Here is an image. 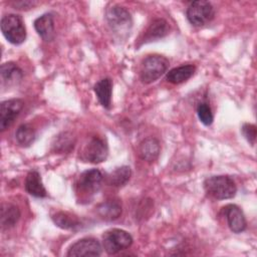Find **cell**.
I'll return each mask as SVG.
<instances>
[{"mask_svg": "<svg viewBox=\"0 0 257 257\" xmlns=\"http://www.w3.org/2000/svg\"><path fill=\"white\" fill-rule=\"evenodd\" d=\"M105 19L110 31L120 40L130 36L133 27L131 13L122 6L112 5L106 9Z\"/></svg>", "mask_w": 257, "mask_h": 257, "instance_id": "obj_1", "label": "cell"}, {"mask_svg": "<svg viewBox=\"0 0 257 257\" xmlns=\"http://www.w3.org/2000/svg\"><path fill=\"white\" fill-rule=\"evenodd\" d=\"M103 181V175L98 169H90L79 175L75 182V192L80 201L89 202L99 191Z\"/></svg>", "mask_w": 257, "mask_h": 257, "instance_id": "obj_2", "label": "cell"}, {"mask_svg": "<svg viewBox=\"0 0 257 257\" xmlns=\"http://www.w3.org/2000/svg\"><path fill=\"white\" fill-rule=\"evenodd\" d=\"M205 192L216 200L231 199L236 195L237 187L229 176L218 175L207 178L204 181Z\"/></svg>", "mask_w": 257, "mask_h": 257, "instance_id": "obj_3", "label": "cell"}, {"mask_svg": "<svg viewBox=\"0 0 257 257\" xmlns=\"http://www.w3.org/2000/svg\"><path fill=\"white\" fill-rule=\"evenodd\" d=\"M169 59L160 54L147 56L141 65L140 76L144 83H152L160 78L169 67Z\"/></svg>", "mask_w": 257, "mask_h": 257, "instance_id": "obj_4", "label": "cell"}, {"mask_svg": "<svg viewBox=\"0 0 257 257\" xmlns=\"http://www.w3.org/2000/svg\"><path fill=\"white\" fill-rule=\"evenodd\" d=\"M1 31L12 44L19 45L26 39V28L23 19L18 14H6L1 18Z\"/></svg>", "mask_w": 257, "mask_h": 257, "instance_id": "obj_5", "label": "cell"}, {"mask_svg": "<svg viewBox=\"0 0 257 257\" xmlns=\"http://www.w3.org/2000/svg\"><path fill=\"white\" fill-rule=\"evenodd\" d=\"M132 244V235L122 229L112 228L105 231L102 235V247L109 255H113L121 250L127 249Z\"/></svg>", "mask_w": 257, "mask_h": 257, "instance_id": "obj_6", "label": "cell"}, {"mask_svg": "<svg viewBox=\"0 0 257 257\" xmlns=\"http://www.w3.org/2000/svg\"><path fill=\"white\" fill-rule=\"evenodd\" d=\"M215 15L213 5L208 1H194L186 11V16L189 22L194 26H203L209 23Z\"/></svg>", "mask_w": 257, "mask_h": 257, "instance_id": "obj_7", "label": "cell"}, {"mask_svg": "<svg viewBox=\"0 0 257 257\" xmlns=\"http://www.w3.org/2000/svg\"><path fill=\"white\" fill-rule=\"evenodd\" d=\"M108 155V148L106 143L97 137L91 138L80 151V158L84 162L99 164L106 160Z\"/></svg>", "mask_w": 257, "mask_h": 257, "instance_id": "obj_8", "label": "cell"}, {"mask_svg": "<svg viewBox=\"0 0 257 257\" xmlns=\"http://www.w3.org/2000/svg\"><path fill=\"white\" fill-rule=\"evenodd\" d=\"M101 252L102 246L97 239L85 237L73 243L69 247L66 255L69 257H89L100 256Z\"/></svg>", "mask_w": 257, "mask_h": 257, "instance_id": "obj_9", "label": "cell"}, {"mask_svg": "<svg viewBox=\"0 0 257 257\" xmlns=\"http://www.w3.org/2000/svg\"><path fill=\"white\" fill-rule=\"evenodd\" d=\"M24 102L20 98H12L2 101L0 105V128L2 132L7 130L19 115Z\"/></svg>", "mask_w": 257, "mask_h": 257, "instance_id": "obj_10", "label": "cell"}, {"mask_svg": "<svg viewBox=\"0 0 257 257\" xmlns=\"http://www.w3.org/2000/svg\"><path fill=\"white\" fill-rule=\"evenodd\" d=\"M228 227L233 233H241L246 230L247 222L242 210L234 204H229L223 208Z\"/></svg>", "mask_w": 257, "mask_h": 257, "instance_id": "obj_11", "label": "cell"}, {"mask_svg": "<svg viewBox=\"0 0 257 257\" xmlns=\"http://www.w3.org/2000/svg\"><path fill=\"white\" fill-rule=\"evenodd\" d=\"M170 30V26L168 24V22L163 19V18H157L154 19L150 25L147 27V29L145 30L144 34L142 35L140 41V45L147 43V42H151V41H156L160 38L165 37Z\"/></svg>", "mask_w": 257, "mask_h": 257, "instance_id": "obj_12", "label": "cell"}, {"mask_svg": "<svg viewBox=\"0 0 257 257\" xmlns=\"http://www.w3.org/2000/svg\"><path fill=\"white\" fill-rule=\"evenodd\" d=\"M2 85L6 87L17 85L23 78L22 69L14 62H5L0 67Z\"/></svg>", "mask_w": 257, "mask_h": 257, "instance_id": "obj_13", "label": "cell"}, {"mask_svg": "<svg viewBox=\"0 0 257 257\" xmlns=\"http://www.w3.org/2000/svg\"><path fill=\"white\" fill-rule=\"evenodd\" d=\"M34 28L44 41L50 42L55 38L54 20L50 13H45L36 18L34 20Z\"/></svg>", "mask_w": 257, "mask_h": 257, "instance_id": "obj_14", "label": "cell"}, {"mask_svg": "<svg viewBox=\"0 0 257 257\" xmlns=\"http://www.w3.org/2000/svg\"><path fill=\"white\" fill-rule=\"evenodd\" d=\"M138 152L142 160L148 163H154L160 156V143L156 138H147L140 144Z\"/></svg>", "mask_w": 257, "mask_h": 257, "instance_id": "obj_15", "label": "cell"}, {"mask_svg": "<svg viewBox=\"0 0 257 257\" xmlns=\"http://www.w3.org/2000/svg\"><path fill=\"white\" fill-rule=\"evenodd\" d=\"M94 93L99 103L106 109L111 106V94H112V80L108 77L98 80L93 86Z\"/></svg>", "mask_w": 257, "mask_h": 257, "instance_id": "obj_16", "label": "cell"}, {"mask_svg": "<svg viewBox=\"0 0 257 257\" xmlns=\"http://www.w3.org/2000/svg\"><path fill=\"white\" fill-rule=\"evenodd\" d=\"M25 190L28 194L36 198H44L47 196V192L42 184L40 174L33 170L30 171L25 179Z\"/></svg>", "mask_w": 257, "mask_h": 257, "instance_id": "obj_17", "label": "cell"}, {"mask_svg": "<svg viewBox=\"0 0 257 257\" xmlns=\"http://www.w3.org/2000/svg\"><path fill=\"white\" fill-rule=\"evenodd\" d=\"M121 204L117 200H107L96 208L98 216L105 221H113L121 215Z\"/></svg>", "mask_w": 257, "mask_h": 257, "instance_id": "obj_18", "label": "cell"}, {"mask_svg": "<svg viewBox=\"0 0 257 257\" xmlns=\"http://www.w3.org/2000/svg\"><path fill=\"white\" fill-rule=\"evenodd\" d=\"M195 71H196V66L193 64L181 65L169 70V72L166 75V79L170 83L180 84L187 81L189 78H191L195 73Z\"/></svg>", "mask_w": 257, "mask_h": 257, "instance_id": "obj_19", "label": "cell"}, {"mask_svg": "<svg viewBox=\"0 0 257 257\" xmlns=\"http://www.w3.org/2000/svg\"><path fill=\"white\" fill-rule=\"evenodd\" d=\"M51 219L56 226L64 230H76L81 226V221L77 216L64 211L56 212L52 215Z\"/></svg>", "mask_w": 257, "mask_h": 257, "instance_id": "obj_20", "label": "cell"}, {"mask_svg": "<svg viewBox=\"0 0 257 257\" xmlns=\"http://www.w3.org/2000/svg\"><path fill=\"white\" fill-rule=\"evenodd\" d=\"M20 210L12 204H3L1 209V227L2 230L14 227L20 219Z\"/></svg>", "mask_w": 257, "mask_h": 257, "instance_id": "obj_21", "label": "cell"}, {"mask_svg": "<svg viewBox=\"0 0 257 257\" xmlns=\"http://www.w3.org/2000/svg\"><path fill=\"white\" fill-rule=\"evenodd\" d=\"M132 176V170L128 166H121L115 168L107 177V183L113 187L124 186Z\"/></svg>", "mask_w": 257, "mask_h": 257, "instance_id": "obj_22", "label": "cell"}, {"mask_svg": "<svg viewBox=\"0 0 257 257\" xmlns=\"http://www.w3.org/2000/svg\"><path fill=\"white\" fill-rule=\"evenodd\" d=\"M75 144V138L69 132H63L59 134L52 143L53 151L56 153H68Z\"/></svg>", "mask_w": 257, "mask_h": 257, "instance_id": "obj_23", "label": "cell"}, {"mask_svg": "<svg viewBox=\"0 0 257 257\" xmlns=\"http://www.w3.org/2000/svg\"><path fill=\"white\" fill-rule=\"evenodd\" d=\"M35 138L36 134L34 128L28 123H23L19 125L15 132V140L17 144L24 148L32 145V143L35 141Z\"/></svg>", "mask_w": 257, "mask_h": 257, "instance_id": "obj_24", "label": "cell"}, {"mask_svg": "<svg viewBox=\"0 0 257 257\" xmlns=\"http://www.w3.org/2000/svg\"><path fill=\"white\" fill-rule=\"evenodd\" d=\"M197 114L200 119V121L206 125L209 126L212 124L214 120V115L212 112V109L210 105L207 102H201L197 106Z\"/></svg>", "mask_w": 257, "mask_h": 257, "instance_id": "obj_25", "label": "cell"}, {"mask_svg": "<svg viewBox=\"0 0 257 257\" xmlns=\"http://www.w3.org/2000/svg\"><path fill=\"white\" fill-rule=\"evenodd\" d=\"M241 132L247 142L251 146H254L256 140V125L252 123H244L241 127Z\"/></svg>", "mask_w": 257, "mask_h": 257, "instance_id": "obj_26", "label": "cell"}, {"mask_svg": "<svg viewBox=\"0 0 257 257\" xmlns=\"http://www.w3.org/2000/svg\"><path fill=\"white\" fill-rule=\"evenodd\" d=\"M35 3L34 2H31V1H19V2H16L15 3V9H21V10H23L24 8L23 7H25L26 5L29 7V6H32L33 7V5H34Z\"/></svg>", "mask_w": 257, "mask_h": 257, "instance_id": "obj_27", "label": "cell"}]
</instances>
